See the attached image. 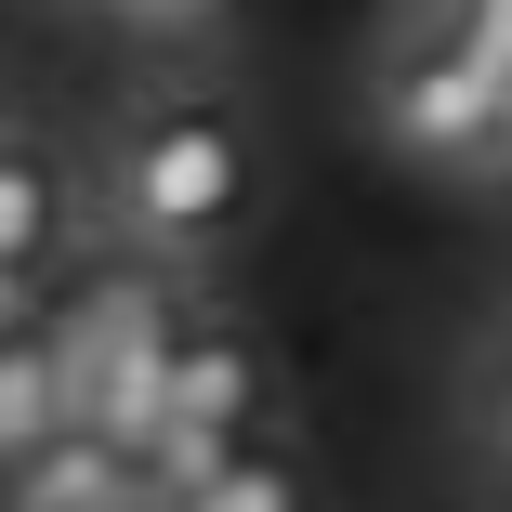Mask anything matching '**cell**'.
<instances>
[{
	"label": "cell",
	"mask_w": 512,
	"mask_h": 512,
	"mask_svg": "<svg viewBox=\"0 0 512 512\" xmlns=\"http://www.w3.org/2000/svg\"><path fill=\"white\" fill-rule=\"evenodd\" d=\"M106 211L158 263H211L263 211V145L224 92H145L106 119Z\"/></svg>",
	"instance_id": "cell-1"
},
{
	"label": "cell",
	"mask_w": 512,
	"mask_h": 512,
	"mask_svg": "<svg viewBox=\"0 0 512 512\" xmlns=\"http://www.w3.org/2000/svg\"><path fill=\"white\" fill-rule=\"evenodd\" d=\"M499 92H512V53H486L447 0H421V27H407L368 79V119L407 171H486L499 145Z\"/></svg>",
	"instance_id": "cell-2"
},
{
	"label": "cell",
	"mask_w": 512,
	"mask_h": 512,
	"mask_svg": "<svg viewBox=\"0 0 512 512\" xmlns=\"http://www.w3.org/2000/svg\"><path fill=\"white\" fill-rule=\"evenodd\" d=\"M171 289L158 276H106L79 302V329H66V381H79V421L92 434H119L132 460L158 447V421H171Z\"/></svg>",
	"instance_id": "cell-3"
},
{
	"label": "cell",
	"mask_w": 512,
	"mask_h": 512,
	"mask_svg": "<svg viewBox=\"0 0 512 512\" xmlns=\"http://www.w3.org/2000/svg\"><path fill=\"white\" fill-rule=\"evenodd\" d=\"M263 342L237 329V316H184L171 329V421H158V447H145V499H184L197 473H211L237 434H263Z\"/></svg>",
	"instance_id": "cell-4"
},
{
	"label": "cell",
	"mask_w": 512,
	"mask_h": 512,
	"mask_svg": "<svg viewBox=\"0 0 512 512\" xmlns=\"http://www.w3.org/2000/svg\"><path fill=\"white\" fill-rule=\"evenodd\" d=\"M79 499H145V460L119 434H92V421L40 434L14 473H0V512H79Z\"/></svg>",
	"instance_id": "cell-5"
},
{
	"label": "cell",
	"mask_w": 512,
	"mask_h": 512,
	"mask_svg": "<svg viewBox=\"0 0 512 512\" xmlns=\"http://www.w3.org/2000/svg\"><path fill=\"white\" fill-rule=\"evenodd\" d=\"M79 421V381H66V329H0V473H14L40 434H66Z\"/></svg>",
	"instance_id": "cell-6"
},
{
	"label": "cell",
	"mask_w": 512,
	"mask_h": 512,
	"mask_svg": "<svg viewBox=\"0 0 512 512\" xmlns=\"http://www.w3.org/2000/svg\"><path fill=\"white\" fill-rule=\"evenodd\" d=\"M66 211H79L66 158H53L40 132H0V276H27V263L66 237Z\"/></svg>",
	"instance_id": "cell-7"
},
{
	"label": "cell",
	"mask_w": 512,
	"mask_h": 512,
	"mask_svg": "<svg viewBox=\"0 0 512 512\" xmlns=\"http://www.w3.org/2000/svg\"><path fill=\"white\" fill-rule=\"evenodd\" d=\"M171 512H316V499H302V460L289 447H263V434H237L211 473H197Z\"/></svg>",
	"instance_id": "cell-8"
},
{
	"label": "cell",
	"mask_w": 512,
	"mask_h": 512,
	"mask_svg": "<svg viewBox=\"0 0 512 512\" xmlns=\"http://www.w3.org/2000/svg\"><path fill=\"white\" fill-rule=\"evenodd\" d=\"M119 40H158V53H184V40H224L237 27V0H92Z\"/></svg>",
	"instance_id": "cell-9"
},
{
	"label": "cell",
	"mask_w": 512,
	"mask_h": 512,
	"mask_svg": "<svg viewBox=\"0 0 512 512\" xmlns=\"http://www.w3.org/2000/svg\"><path fill=\"white\" fill-rule=\"evenodd\" d=\"M473 434H486V460H512V329L473 355Z\"/></svg>",
	"instance_id": "cell-10"
},
{
	"label": "cell",
	"mask_w": 512,
	"mask_h": 512,
	"mask_svg": "<svg viewBox=\"0 0 512 512\" xmlns=\"http://www.w3.org/2000/svg\"><path fill=\"white\" fill-rule=\"evenodd\" d=\"M486 184H512V92H499V145H486Z\"/></svg>",
	"instance_id": "cell-11"
},
{
	"label": "cell",
	"mask_w": 512,
	"mask_h": 512,
	"mask_svg": "<svg viewBox=\"0 0 512 512\" xmlns=\"http://www.w3.org/2000/svg\"><path fill=\"white\" fill-rule=\"evenodd\" d=\"M79 512H145V499H79Z\"/></svg>",
	"instance_id": "cell-12"
}]
</instances>
